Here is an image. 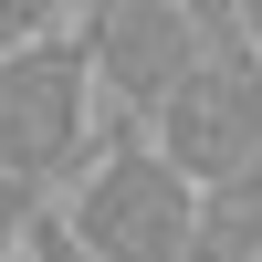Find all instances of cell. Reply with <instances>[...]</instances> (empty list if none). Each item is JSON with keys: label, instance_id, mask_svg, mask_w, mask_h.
I'll return each instance as SVG.
<instances>
[{"label": "cell", "instance_id": "4", "mask_svg": "<svg viewBox=\"0 0 262 262\" xmlns=\"http://www.w3.org/2000/svg\"><path fill=\"white\" fill-rule=\"evenodd\" d=\"M84 42H95V84L105 105H116V126H147L168 95H179V74L210 53V21L189 11V0H95V11H74Z\"/></svg>", "mask_w": 262, "mask_h": 262}, {"label": "cell", "instance_id": "10", "mask_svg": "<svg viewBox=\"0 0 262 262\" xmlns=\"http://www.w3.org/2000/svg\"><path fill=\"white\" fill-rule=\"evenodd\" d=\"M74 11H95V0H74Z\"/></svg>", "mask_w": 262, "mask_h": 262}, {"label": "cell", "instance_id": "1", "mask_svg": "<svg viewBox=\"0 0 262 262\" xmlns=\"http://www.w3.org/2000/svg\"><path fill=\"white\" fill-rule=\"evenodd\" d=\"M63 221L84 231L95 252L116 262H200V231H210V189L168 158L147 126H116L95 158L74 168V200Z\"/></svg>", "mask_w": 262, "mask_h": 262}, {"label": "cell", "instance_id": "5", "mask_svg": "<svg viewBox=\"0 0 262 262\" xmlns=\"http://www.w3.org/2000/svg\"><path fill=\"white\" fill-rule=\"evenodd\" d=\"M21 262H116V252H95L53 200H42V210H32V231H21Z\"/></svg>", "mask_w": 262, "mask_h": 262}, {"label": "cell", "instance_id": "3", "mask_svg": "<svg viewBox=\"0 0 262 262\" xmlns=\"http://www.w3.org/2000/svg\"><path fill=\"white\" fill-rule=\"evenodd\" d=\"M147 137H158L200 189L242 179L262 158V42L252 32H210V53L179 74V95L147 116Z\"/></svg>", "mask_w": 262, "mask_h": 262}, {"label": "cell", "instance_id": "2", "mask_svg": "<svg viewBox=\"0 0 262 262\" xmlns=\"http://www.w3.org/2000/svg\"><path fill=\"white\" fill-rule=\"evenodd\" d=\"M105 116H116V105H105V84H95V42H84V21H53L42 42L0 53V168H11L21 189L74 179V168L116 137Z\"/></svg>", "mask_w": 262, "mask_h": 262}, {"label": "cell", "instance_id": "9", "mask_svg": "<svg viewBox=\"0 0 262 262\" xmlns=\"http://www.w3.org/2000/svg\"><path fill=\"white\" fill-rule=\"evenodd\" d=\"M231 262H262V242H252V252H231Z\"/></svg>", "mask_w": 262, "mask_h": 262}, {"label": "cell", "instance_id": "6", "mask_svg": "<svg viewBox=\"0 0 262 262\" xmlns=\"http://www.w3.org/2000/svg\"><path fill=\"white\" fill-rule=\"evenodd\" d=\"M53 21H74V0H0V53H21V42H42Z\"/></svg>", "mask_w": 262, "mask_h": 262}, {"label": "cell", "instance_id": "7", "mask_svg": "<svg viewBox=\"0 0 262 262\" xmlns=\"http://www.w3.org/2000/svg\"><path fill=\"white\" fill-rule=\"evenodd\" d=\"M32 210H42V189H21L11 168H0V262H21V231H32Z\"/></svg>", "mask_w": 262, "mask_h": 262}, {"label": "cell", "instance_id": "8", "mask_svg": "<svg viewBox=\"0 0 262 262\" xmlns=\"http://www.w3.org/2000/svg\"><path fill=\"white\" fill-rule=\"evenodd\" d=\"M189 11H200L210 32H242V0H189Z\"/></svg>", "mask_w": 262, "mask_h": 262}]
</instances>
